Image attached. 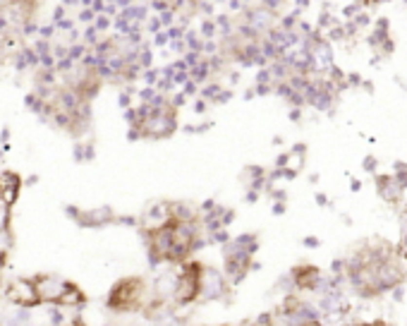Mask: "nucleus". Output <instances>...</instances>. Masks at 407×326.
Segmentation results:
<instances>
[{
  "label": "nucleus",
  "mask_w": 407,
  "mask_h": 326,
  "mask_svg": "<svg viewBox=\"0 0 407 326\" xmlns=\"http://www.w3.org/2000/svg\"><path fill=\"white\" fill-rule=\"evenodd\" d=\"M144 293H146V286L142 278H125V281L115 283V288L111 290L108 307L117 309V312L139 309L144 305Z\"/></svg>",
  "instance_id": "1"
}]
</instances>
